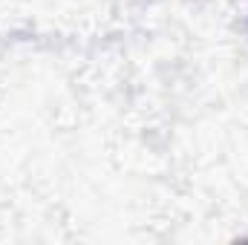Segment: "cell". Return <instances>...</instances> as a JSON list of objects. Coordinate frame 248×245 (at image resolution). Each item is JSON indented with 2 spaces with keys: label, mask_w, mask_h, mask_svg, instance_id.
<instances>
[]
</instances>
